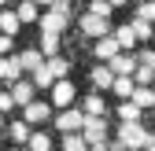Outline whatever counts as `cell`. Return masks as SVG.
<instances>
[{
  "instance_id": "cell-19",
  "label": "cell",
  "mask_w": 155,
  "mask_h": 151,
  "mask_svg": "<svg viewBox=\"0 0 155 151\" xmlns=\"http://www.w3.org/2000/svg\"><path fill=\"white\" fill-rule=\"evenodd\" d=\"M133 88H137V81H133V78H114V85H111V92H114V96H122V100L133 96Z\"/></svg>"
},
{
  "instance_id": "cell-11",
  "label": "cell",
  "mask_w": 155,
  "mask_h": 151,
  "mask_svg": "<svg viewBox=\"0 0 155 151\" xmlns=\"http://www.w3.org/2000/svg\"><path fill=\"white\" fill-rule=\"evenodd\" d=\"M81 111H85L89 118H107V103H104V96H100V92H89V96H85V103H81Z\"/></svg>"
},
{
  "instance_id": "cell-30",
  "label": "cell",
  "mask_w": 155,
  "mask_h": 151,
  "mask_svg": "<svg viewBox=\"0 0 155 151\" xmlns=\"http://www.w3.org/2000/svg\"><path fill=\"white\" fill-rule=\"evenodd\" d=\"M137 63H144V66H155V48H144V52L137 55Z\"/></svg>"
},
{
  "instance_id": "cell-20",
  "label": "cell",
  "mask_w": 155,
  "mask_h": 151,
  "mask_svg": "<svg viewBox=\"0 0 155 151\" xmlns=\"http://www.w3.org/2000/svg\"><path fill=\"white\" fill-rule=\"evenodd\" d=\"M8 137H11L15 144H26V140H30V122H11V125H8Z\"/></svg>"
},
{
  "instance_id": "cell-12",
  "label": "cell",
  "mask_w": 155,
  "mask_h": 151,
  "mask_svg": "<svg viewBox=\"0 0 155 151\" xmlns=\"http://www.w3.org/2000/svg\"><path fill=\"white\" fill-rule=\"evenodd\" d=\"M89 78H92V88H96V92H104V88H111V85H114V74H111V66H107V63L92 66Z\"/></svg>"
},
{
  "instance_id": "cell-9",
  "label": "cell",
  "mask_w": 155,
  "mask_h": 151,
  "mask_svg": "<svg viewBox=\"0 0 155 151\" xmlns=\"http://www.w3.org/2000/svg\"><path fill=\"white\" fill-rule=\"evenodd\" d=\"M15 59H18V66H22V74H33L37 66H45V52L41 48H22Z\"/></svg>"
},
{
  "instance_id": "cell-36",
  "label": "cell",
  "mask_w": 155,
  "mask_h": 151,
  "mask_svg": "<svg viewBox=\"0 0 155 151\" xmlns=\"http://www.w3.org/2000/svg\"><path fill=\"white\" fill-rule=\"evenodd\" d=\"M33 4H48V8H52V0H33Z\"/></svg>"
},
{
  "instance_id": "cell-39",
  "label": "cell",
  "mask_w": 155,
  "mask_h": 151,
  "mask_svg": "<svg viewBox=\"0 0 155 151\" xmlns=\"http://www.w3.org/2000/svg\"><path fill=\"white\" fill-rule=\"evenodd\" d=\"M148 151H155V144H151V147H148Z\"/></svg>"
},
{
  "instance_id": "cell-29",
  "label": "cell",
  "mask_w": 155,
  "mask_h": 151,
  "mask_svg": "<svg viewBox=\"0 0 155 151\" xmlns=\"http://www.w3.org/2000/svg\"><path fill=\"white\" fill-rule=\"evenodd\" d=\"M89 15H96V18H111V4H107V0H96V4L89 8Z\"/></svg>"
},
{
  "instance_id": "cell-40",
  "label": "cell",
  "mask_w": 155,
  "mask_h": 151,
  "mask_svg": "<svg viewBox=\"0 0 155 151\" xmlns=\"http://www.w3.org/2000/svg\"><path fill=\"white\" fill-rule=\"evenodd\" d=\"M0 4H8V0H0Z\"/></svg>"
},
{
  "instance_id": "cell-28",
  "label": "cell",
  "mask_w": 155,
  "mask_h": 151,
  "mask_svg": "<svg viewBox=\"0 0 155 151\" xmlns=\"http://www.w3.org/2000/svg\"><path fill=\"white\" fill-rule=\"evenodd\" d=\"M137 18H144V22L155 26V0H144V4H137Z\"/></svg>"
},
{
  "instance_id": "cell-37",
  "label": "cell",
  "mask_w": 155,
  "mask_h": 151,
  "mask_svg": "<svg viewBox=\"0 0 155 151\" xmlns=\"http://www.w3.org/2000/svg\"><path fill=\"white\" fill-rule=\"evenodd\" d=\"M126 151H144V147H126Z\"/></svg>"
},
{
  "instance_id": "cell-1",
  "label": "cell",
  "mask_w": 155,
  "mask_h": 151,
  "mask_svg": "<svg viewBox=\"0 0 155 151\" xmlns=\"http://www.w3.org/2000/svg\"><path fill=\"white\" fill-rule=\"evenodd\" d=\"M37 22H41V33H63L70 22V0H52V8Z\"/></svg>"
},
{
  "instance_id": "cell-25",
  "label": "cell",
  "mask_w": 155,
  "mask_h": 151,
  "mask_svg": "<svg viewBox=\"0 0 155 151\" xmlns=\"http://www.w3.org/2000/svg\"><path fill=\"white\" fill-rule=\"evenodd\" d=\"M15 15H18V22H33V18H37V4H33V0H22Z\"/></svg>"
},
{
  "instance_id": "cell-21",
  "label": "cell",
  "mask_w": 155,
  "mask_h": 151,
  "mask_svg": "<svg viewBox=\"0 0 155 151\" xmlns=\"http://www.w3.org/2000/svg\"><path fill=\"white\" fill-rule=\"evenodd\" d=\"M18 26H22V22H18V15L15 11H0V33H18Z\"/></svg>"
},
{
  "instance_id": "cell-14",
  "label": "cell",
  "mask_w": 155,
  "mask_h": 151,
  "mask_svg": "<svg viewBox=\"0 0 155 151\" xmlns=\"http://www.w3.org/2000/svg\"><path fill=\"white\" fill-rule=\"evenodd\" d=\"M67 70H70V63L63 59V55H52V59H45V74L52 81H59V78H67Z\"/></svg>"
},
{
  "instance_id": "cell-13",
  "label": "cell",
  "mask_w": 155,
  "mask_h": 151,
  "mask_svg": "<svg viewBox=\"0 0 155 151\" xmlns=\"http://www.w3.org/2000/svg\"><path fill=\"white\" fill-rule=\"evenodd\" d=\"M22 122H30V125H37V122H48V103H26L22 107Z\"/></svg>"
},
{
  "instance_id": "cell-34",
  "label": "cell",
  "mask_w": 155,
  "mask_h": 151,
  "mask_svg": "<svg viewBox=\"0 0 155 151\" xmlns=\"http://www.w3.org/2000/svg\"><path fill=\"white\" fill-rule=\"evenodd\" d=\"M89 151H107V140H100V144H89Z\"/></svg>"
},
{
  "instance_id": "cell-38",
  "label": "cell",
  "mask_w": 155,
  "mask_h": 151,
  "mask_svg": "<svg viewBox=\"0 0 155 151\" xmlns=\"http://www.w3.org/2000/svg\"><path fill=\"white\" fill-rule=\"evenodd\" d=\"M0 129H4V114H0Z\"/></svg>"
},
{
  "instance_id": "cell-3",
  "label": "cell",
  "mask_w": 155,
  "mask_h": 151,
  "mask_svg": "<svg viewBox=\"0 0 155 151\" xmlns=\"http://www.w3.org/2000/svg\"><path fill=\"white\" fill-rule=\"evenodd\" d=\"M81 125H85V111L81 107H67L59 118H55V129L59 133H81Z\"/></svg>"
},
{
  "instance_id": "cell-16",
  "label": "cell",
  "mask_w": 155,
  "mask_h": 151,
  "mask_svg": "<svg viewBox=\"0 0 155 151\" xmlns=\"http://www.w3.org/2000/svg\"><path fill=\"white\" fill-rule=\"evenodd\" d=\"M133 103H137L140 111L144 107H155V88H148V85H137V88H133V96H129Z\"/></svg>"
},
{
  "instance_id": "cell-22",
  "label": "cell",
  "mask_w": 155,
  "mask_h": 151,
  "mask_svg": "<svg viewBox=\"0 0 155 151\" xmlns=\"http://www.w3.org/2000/svg\"><path fill=\"white\" fill-rule=\"evenodd\" d=\"M133 81L137 85H155V66H144V63H137V70H133Z\"/></svg>"
},
{
  "instance_id": "cell-18",
  "label": "cell",
  "mask_w": 155,
  "mask_h": 151,
  "mask_svg": "<svg viewBox=\"0 0 155 151\" xmlns=\"http://www.w3.org/2000/svg\"><path fill=\"white\" fill-rule=\"evenodd\" d=\"M45 52V59H52V55H59V33H41V44H37Z\"/></svg>"
},
{
  "instance_id": "cell-2",
  "label": "cell",
  "mask_w": 155,
  "mask_h": 151,
  "mask_svg": "<svg viewBox=\"0 0 155 151\" xmlns=\"http://www.w3.org/2000/svg\"><path fill=\"white\" fill-rule=\"evenodd\" d=\"M118 140L126 144V147H151L155 144V129H144L140 122H122L118 125Z\"/></svg>"
},
{
  "instance_id": "cell-41",
  "label": "cell",
  "mask_w": 155,
  "mask_h": 151,
  "mask_svg": "<svg viewBox=\"0 0 155 151\" xmlns=\"http://www.w3.org/2000/svg\"><path fill=\"white\" fill-rule=\"evenodd\" d=\"M137 4H144V0H137Z\"/></svg>"
},
{
  "instance_id": "cell-23",
  "label": "cell",
  "mask_w": 155,
  "mask_h": 151,
  "mask_svg": "<svg viewBox=\"0 0 155 151\" xmlns=\"http://www.w3.org/2000/svg\"><path fill=\"white\" fill-rule=\"evenodd\" d=\"M26 147L30 151H52V140H48V133H30Z\"/></svg>"
},
{
  "instance_id": "cell-7",
  "label": "cell",
  "mask_w": 155,
  "mask_h": 151,
  "mask_svg": "<svg viewBox=\"0 0 155 151\" xmlns=\"http://www.w3.org/2000/svg\"><path fill=\"white\" fill-rule=\"evenodd\" d=\"M118 52H122V48H118V41H114V33L100 37V41L92 44V55H96V59H100V63H111V59H114V55H118Z\"/></svg>"
},
{
  "instance_id": "cell-15",
  "label": "cell",
  "mask_w": 155,
  "mask_h": 151,
  "mask_svg": "<svg viewBox=\"0 0 155 151\" xmlns=\"http://www.w3.org/2000/svg\"><path fill=\"white\" fill-rule=\"evenodd\" d=\"M0 78H4V81H18V78H22V66H18L15 55H11V59L0 55Z\"/></svg>"
},
{
  "instance_id": "cell-32",
  "label": "cell",
  "mask_w": 155,
  "mask_h": 151,
  "mask_svg": "<svg viewBox=\"0 0 155 151\" xmlns=\"http://www.w3.org/2000/svg\"><path fill=\"white\" fill-rule=\"evenodd\" d=\"M107 151H126V144H122L118 137H107Z\"/></svg>"
},
{
  "instance_id": "cell-4",
  "label": "cell",
  "mask_w": 155,
  "mask_h": 151,
  "mask_svg": "<svg viewBox=\"0 0 155 151\" xmlns=\"http://www.w3.org/2000/svg\"><path fill=\"white\" fill-rule=\"evenodd\" d=\"M81 137H85V144H100V140H107V137H111V133H107V118H89V114H85Z\"/></svg>"
},
{
  "instance_id": "cell-31",
  "label": "cell",
  "mask_w": 155,
  "mask_h": 151,
  "mask_svg": "<svg viewBox=\"0 0 155 151\" xmlns=\"http://www.w3.org/2000/svg\"><path fill=\"white\" fill-rule=\"evenodd\" d=\"M15 107V100H11V92H0V114H4V111H11Z\"/></svg>"
},
{
  "instance_id": "cell-17",
  "label": "cell",
  "mask_w": 155,
  "mask_h": 151,
  "mask_svg": "<svg viewBox=\"0 0 155 151\" xmlns=\"http://www.w3.org/2000/svg\"><path fill=\"white\" fill-rule=\"evenodd\" d=\"M114 41H118V48H122V52L137 48V33H133V26H118V30H114Z\"/></svg>"
},
{
  "instance_id": "cell-5",
  "label": "cell",
  "mask_w": 155,
  "mask_h": 151,
  "mask_svg": "<svg viewBox=\"0 0 155 151\" xmlns=\"http://www.w3.org/2000/svg\"><path fill=\"white\" fill-rule=\"evenodd\" d=\"M78 30H81L85 37H92V41H100V37H107V18H96V15H85V18H78Z\"/></svg>"
},
{
  "instance_id": "cell-33",
  "label": "cell",
  "mask_w": 155,
  "mask_h": 151,
  "mask_svg": "<svg viewBox=\"0 0 155 151\" xmlns=\"http://www.w3.org/2000/svg\"><path fill=\"white\" fill-rule=\"evenodd\" d=\"M8 52H11V37H8V33H0V55H8Z\"/></svg>"
},
{
  "instance_id": "cell-8",
  "label": "cell",
  "mask_w": 155,
  "mask_h": 151,
  "mask_svg": "<svg viewBox=\"0 0 155 151\" xmlns=\"http://www.w3.org/2000/svg\"><path fill=\"white\" fill-rule=\"evenodd\" d=\"M74 96H78V92H74V85H70L67 78H59V81L52 85V107H70Z\"/></svg>"
},
{
  "instance_id": "cell-35",
  "label": "cell",
  "mask_w": 155,
  "mask_h": 151,
  "mask_svg": "<svg viewBox=\"0 0 155 151\" xmlns=\"http://www.w3.org/2000/svg\"><path fill=\"white\" fill-rule=\"evenodd\" d=\"M107 4H111V8H118V4H126V0H107Z\"/></svg>"
},
{
  "instance_id": "cell-27",
  "label": "cell",
  "mask_w": 155,
  "mask_h": 151,
  "mask_svg": "<svg viewBox=\"0 0 155 151\" xmlns=\"http://www.w3.org/2000/svg\"><path fill=\"white\" fill-rule=\"evenodd\" d=\"M129 26H133V33H137V41H148V37L155 33V26H151V22H144V18H133Z\"/></svg>"
},
{
  "instance_id": "cell-26",
  "label": "cell",
  "mask_w": 155,
  "mask_h": 151,
  "mask_svg": "<svg viewBox=\"0 0 155 151\" xmlns=\"http://www.w3.org/2000/svg\"><path fill=\"white\" fill-rule=\"evenodd\" d=\"M118 118H122V122H137V118H140V107L133 103V100H126V103L118 107Z\"/></svg>"
},
{
  "instance_id": "cell-24",
  "label": "cell",
  "mask_w": 155,
  "mask_h": 151,
  "mask_svg": "<svg viewBox=\"0 0 155 151\" xmlns=\"http://www.w3.org/2000/svg\"><path fill=\"white\" fill-rule=\"evenodd\" d=\"M63 151H89V144H85L81 133H67L63 137Z\"/></svg>"
},
{
  "instance_id": "cell-6",
  "label": "cell",
  "mask_w": 155,
  "mask_h": 151,
  "mask_svg": "<svg viewBox=\"0 0 155 151\" xmlns=\"http://www.w3.org/2000/svg\"><path fill=\"white\" fill-rule=\"evenodd\" d=\"M114 78H133V70H137V55H129V52H118L114 59L107 63Z\"/></svg>"
},
{
  "instance_id": "cell-10",
  "label": "cell",
  "mask_w": 155,
  "mask_h": 151,
  "mask_svg": "<svg viewBox=\"0 0 155 151\" xmlns=\"http://www.w3.org/2000/svg\"><path fill=\"white\" fill-rule=\"evenodd\" d=\"M33 81H26V78H18V81H11V100H15V107H26V103H33Z\"/></svg>"
},
{
  "instance_id": "cell-42",
  "label": "cell",
  "mask_w": 155,
  "mask_h": 151,
  "mask_svg": "<svg viewBox=\"0 0 155 151\" xmlns=\"http://www.w3.org/2000/svg\"><path fill=\"white\" fill-rule=\"evenodd\" d=\"M15 151H18V147H15Z\"/></svg>"
}]
</instances>
